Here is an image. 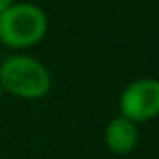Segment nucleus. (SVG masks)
<instances>
[{"instance_id": "obj_6", "label": "nucleus", "mask_w": 159, "mask_h": 159, "mask_svg": "<svg viewBox=\"0 0 159 159\" xmlns=\"http://www.w3.org/2000/svg\"><path fill=\"white\" fill-rule=\"evenodd\" d=\"M2 92H4V90H2V84H0V98H2Z\"/></svg>"}, {"instance_id": "obj_4", "label": "nucleus", "mask_w": 159, "mask_h": 159, "mask_svg": "<svg viewBox=\"0 0 159 159\" xmlns=\"http://www.w3.org/2000/svg\"><path fill=\"white\" fill-rule=\"evenodd\" d=\"M105 144L116 155L131 153L139 144V127L125 116H116L105 127Z\"/></svg>"}, {"instance_id": "obj_3", "label": "nucleus", "mask_w": 159, "mask_h": 159, "mask_svg": "<svg viewBox=\"0 0 159 159\" xmlns=\"http://www.w3.org/2000/svg\"><path fill=\"white\" fill-rule=\"evenodd\" d=\"M120 114L137 125L159 116V81L152 77L129 83L120 96Z\"/></svg>"}, {"instance_id": "obj_2", "label": "nucleus", "mask_w": 159, "mask_h": 159, "mask_svg": "<svg viewBox=\"0 0 159 159\" xmlns=\"http://www.w3.org/2000/svg\"><path fill=\"white\" fill-rule=\"evenodd\" d=\"M47 26V15L39 6L19 2L0 17V41L13 49H28L45 38Z\"/></svg>"}, {"instance_id": "obj_1", "label": "nucleus", "mask_w": 159, "mask_h": 159, "mask_svg": "<svg viewBox=\"0 0 159 159\" xmlns=\"http://www.w3.org/2000/svg\"><path fill=\"white\" fill-rule=\"evenodd\" d=\"M0 84L11 96L41 99L51 90V73L39 60L26 54H13L0 66Z\"/></svg>"}, {"instance_id": "obj_5", "label": "nucleus", "mask_w": 159, "mask_h": 159, "mask_svg": "<svg viewBox=\"0 0 159 159\" xmlns=\"http://www.w3.org/2000/svg\"><path fill=\"white\" fill-rule=\"evenodd\" d=\"M13 4H15L13 0H0V17H2V15H4L11 6H13Z\"/></svg>"}]
</instances>
